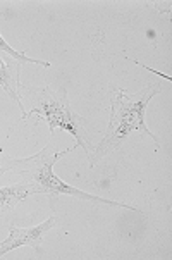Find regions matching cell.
<instances>
[{"instance_id": "2", "label": "cell", "mask_w": 172, "mask_h": 260, "mask_svg": "<svg viewBox=\"0 0 172 260\" xmlns=\"http://www.w3.org/2000/svg\"><path fill=\"white\" fill-rule=\"evenodd\" d=\"M76 148L78 147L74 145V147L62 150V152H55L54 147H52V143H48L47 147L43 150H40L38 153H35L31 157H24V158L4 157L2 153H0V171H2V174L11 173V171L16 174H19L21 178H23V181H28L35 188L37 195L42 193V195H48L52 198H55L59 195H69V197L78 198V200H85V202H90V204H95V205L119 207V209L133 210V212L140 214V210L133 205L90 195V193L83 191V189H78L76 186H71V184L64 183L62 179L54 173L55 162L59 160L60 157L74 152Z\"/></svg>"}, {"instance_id": "3", "label": "cell", "mask_w": 172, "mask_h": 260, "mask_svg": "<svg viewBox=\"0 0 172 260\" xmlns=\"http://www.w3.org/2000/svg\"><path fill=\"white\" fill-rule=\"evenodd\" d=\"M19 99L23 102L26 99L31 105L29 111H26V119L38 116V121H47L50 127V135L54 136L55 131H67L76 140V147H83L86 157H90L93 143L86 131L85 119L78 112L73 111L65 90H52L50 86H19ZM24 119V121H26Z\"/></svg>"}, {"instance_id": "5", "label": "cell", "mask_w": 172, "mask_h": 260, "mask_svg": "<svg viewBox=\"0 0 172 260\" xmlns=\"http://www.w3.org/2000/svg\"><path fill=\"white\" fill-rule=\"evenodd\" d=\"M19 71H21V62L17 60L11 59V57L6 55L0 57V86L6 93L11 96L12 102L17 105V109L21 111V119H26V109H24V104L21 102L19 99V86H21V81H19Z\"/></svg>"}, {"instance_id": "8", "label": "cell", "mask_w": 172, "mask_h": 260, "mask_svg": "<svg viewBox=\"0 0 172 260\" xmlns=\"http://www.w3.org/2000/svg\"><path fill=\"white\" fill-rule=\"evenodd\" d=\"M0 174H2V171H0Z\"/></svg>"}, {"instance_id": "6", "label": "cell", "mask_w": 172, "mask_h": 260, "mask_svg": "<svg viewBox=\"0 0 172 260\" xmlns=\"http://www.w3.org/2000/svg\"><path fill=\"white\" fill-rule=\"evenodd\" d=\"M31 195H37V191L28 181H21L14 186L0 188V212H7V210L14 209L19 202L26 200Z\"/></svg>"}, {"instance_id": "7", "label": "cell", "mask_w": 172, "mask_h": 260, "mask_svg": "<svg viewBox=\"0 0 172 260\" xmlns=\"http://www.w3.org/2000/svg\"><path fill=\"white\" fill-rule=\"evenodd\" d=\"M0 17H2V12H0ZM0 52H4L7 57H11V59H14L17 60V62H21V64H35V66H40V68H45L48 69L50 68V62H47V60H40V59H33V57H28L24 54V52H17L14 50L9 43L6 42V40L2 38V35H0Z\"/></svg>"}, {"instance_id": "1", "label": "cell", "mask_w": 172, "mask_h": 260, "mask_svg": "<svg viewBox=\"0 0 172 260\" xmlns=\"http://www.w3.org/2000/svg\"><path fill=\"white\" fill-rule=\"evenodd\" d=\"M162 91L160 81H153L140 90L138 93H126L121 88L110 90V119L109 126L105 129V135L102 142L96 143L93 150L90 153V166L95 167L102 158H105L110 153H114L117 148L122 147L124 140L131 133H140L155 142L158 147L160 142L152 131L148 129V126L145 124V111L150 100L153 99L157 93Z\"/></svg>"}, {"instance_id": "4", "label": "cell", "mask_w": 172, "mask_h": 260, "mask_svg": "<svg viewBox=\"0 0 172 260\" xmlns=\"http://www.w3.org/2000/svg\"><path fill=\"white\" fill-rule=\"evenodd\" d=\"M55 228V219L48 217L38 226L33 228H9V236L4 241H0V258L6 257L9 252L19 248V246H31L35 253H42V241L50 229Z\"/></svg>"}]
</instances>
